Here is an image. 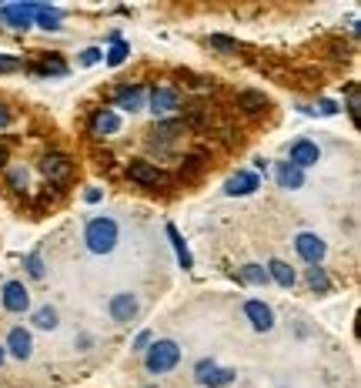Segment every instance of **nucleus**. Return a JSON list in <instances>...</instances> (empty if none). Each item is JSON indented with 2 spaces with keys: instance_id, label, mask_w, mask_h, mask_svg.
I'll return each mask as SVG.
<instances>
[{
  "instance_id": "35",
  "label": "nucleus",
  "mask_w": 361,
  "mask_h": 388,
  "mask_svg": "<svg viewBox=\"0 0 361 388\" xmlns=\"http://www.w3.org/2000/svg\"><path fill=\"white\" fill-rule=\"evenodd\" d=\"M0 165H7V151L0 148Z\"/></svg>"
},
{
  "instance_id": "19",
  "label": "nucleus",
  "mask_w": 361,
  "mask_h": 388,
  "mask_svg": "<svg viewBox=\"0 0 361 388\" xmlns=\"http://www.w3.org/2000/svg\"><path fill=\"white\" fill-rule=\"evenodd\" d=\"M60 11L57 7H47V4H37V14H34V20H37V24H41V27L44 30H57L60 27Z\"/></svg>"
},
{
  "instance_id": "8",
  "label": "nucleus",
  "mask_w": 361,
  "mask_h": 388,
  "mask_svg": "<svg viewBox=\"0 0 361 388\" xmlns=\"http://www.w3.org/2000/svg\"><path fill=\"white\" fill-rule=\"evenodd\" d=\"M318 161H321V151H318L315 141H304V137H301V141L291 144V165H295V167L304 171V167L318 165Z\"/></svg>"
},
{
  "instance_id": "9",
  "label": "nucleus",
  "mask_w": 361,
  "mask_h": 388,
  "mask_svg": "<svg viewBox=\"0 0 361 388\" xmlns=\"http://www.w3.org/2000/svg\"><path fill=\"white\" fill-rule=\"evenodd\" d=\"M180 107V97L174 88H154L150 90V111L154 114H171Z\"/></svg>"
},
{
  "instance_id": "18",
  "label": "nucleus",
  "mask_w": 361,
  "mask_h": 388,
  "mask_svg": "<svg viewBox=\"0 0 361 388\" xmlns=\"http://www.w3.org/2000/svg\"><path fill=\"white\" fill-rule=\"evenodd\" d=\"M268 278H274V282L281 284V288H291V284H295V268L274 258V261L268 265Z\"/></svg>"
},
{
  "instance_id": "11",
  "label": "nucleus",
  "mask_w": 361,
  "mask_h": 388,
  "mask_svg": "<svg viewBox=\"0 0 361 388\" xmlns=\"http://www.w3.org/2000/svg\"><path fill=\"white\" fill-rule=\"evenodd\" d=\"M71 171H74V167H71V161H67L64 154H47L44 158V174L54 181V184L71 181Z\"/></svg>"
},
{
  "instance_id": "37",
  "label": "nucleus",
  "mask_w": 361,
  "mask_h": 388,
  "mask_svg": "<svg viewBox=\"0 0 361 388\" xmlns=\"http://www.w3.org/2000/svg\"><path fill=\"white\" fill-rule=\"evenodd\" d=\"M148 388H154V385H148Z\"/></svg>"
},
{
  "instance_id": "4",
  "label": "nucleus",
  "mask_w": 361,
  "mask_h": 388,
  "mask_svg": "<svg viewBox=\"0 0 361 388\" xmlns=\"http://www.w3.org/2000/svg\"><path fill=\"white\" fill-rule=\"evenodd\" d=\"M34 14H37V4H7V7H0V17L14 30L34 27Z\"/></svg>"
},
{
  "instance_id": "5",
  "label": "nucleus",
  "mask_w": 361,
  "mask_h": 388,
  "mask_svg": "<svg viewBox=\"0 0 361 388\" xmlns=\"http://www.w3.org/2000/svg\"><path fill=\"white\" fill-rule=\"evenodd\" d=\"M0 298H3V308H7V312H14V314H20V312H27V308H30V295H27V288H24L20 282H7V284H3Z\"/></svg>"
},
{
  "instance_id": "31",
  "label": "nucleus",
  "mask_w": 361,
  "mask_h": 388,
  "mask_svg": "<svg viewBox=\"0 0 361 388\" xmlns=\"http://www.w3.org/2000/svg\"><path fill=\"white\" fill-rule=\"evenodd\" d=\"M348 111H351V118H358V88L348 90Z\"/></svg>"
},
{
  "instance_id": "24",
  "label": "nucleus",
  "mask_w": 361,
  "mask_h": 388,
  "mask_svg": "<svg viewBox=\"0 0 361 388\" xmlns=\"http://www.w3.org/2000/svg\"><path fill=\"white\" fill-rule=\"evenodd\" d=\"M308 284L315 288V291H328L331 288V282H328V275H325V268H308Z\"/></svg>"
},
{
  "instance_id": "15",
  "label": "nucleus",
  "mask_w": 361,
  "mask_h": 388,
  "mask_svg": "<svg viewBox=\"0 0 361 388\" xmlns=\"http://www.w3.org/2000/svg\"><path fill=\"white\" fill-rule=\"evenodd\" d=\"M114 104L118 107H124V111H141L144 107V88L141 84H134V88H120L118 90V97H114Z\"/></svg>"
},
{
  "instance_id": "29",
  "label": "nucleus",
  "mask_w": 361,
  "mask_h": 388,
  "mask_svg": "<svg viewBox=\"0 0 361 388\" xmlns=\"http://www.w3.org/2000/svg\"><path fill=\"white\" fill-rule=\"evenodd\" d=\"M97 60H101V50H97V47H87V50L80 54V64H84V67H90V64H97Z\"/></svg>"
},
{
  "instance_id": "20",
  "label": "nucleus",
  "mask_w": 361,
  "mask_h": 388,
  "mask_svg": "<svg viewBox=\"0 0 361 388\" xmlns=\"http://www.w3.org/2000/svg\"><path fill=\"white\" fill-rule=\"evenodd\" d=\"M238 104L244 107L248 114H257V111H264V107H268V97H264V94H257V90H241Z\"/></svg>"
},
{
  "instance_id": "16",
  "label": "nucleus",
  "mask_w": 361,
  "mask_h": 388,
  "mask_svg": "<svg viewBox=\"0 0 361 388\" xmlns=\"http://www.w3.org/2000/svg\"><path fill=\"white\" fill-rule=\"evenodd\" d=\"M278 184H281V188H288V191H295V188H301V184H304V171H301V167H295L291 161H285V165L278 167Z\"/></svg>"
},
{
  "instance_id": "21",
  "label": "nucleus",
  "mask_w": 361,
  "mask_h": 388,
  "mask_svg": "<svg viewBox=\"0 0 361 388\" xmlns=\"http://www.w3.org/2000/svg\"><path fill=\"white\" fill-rule=\"evenodd\" d=\"M167 238H171V244H174V251H178L180 268H191V251H187V244H184V238L178 235V228H174V224H167Z\"/></svg>"
},
{
  "instance_id": "34",
  "label": "nucleus",
  "mask_w": 361,
  "mask_h": 388,
  "mask_svg": "<svg viewBox=\"0 0 361 388\" xmlns=\"http://www.w3.org/2000/svg\"><path fill=\"white\" fill-rule=\"evenodd\" d=\"M7 120H10V114H7V111L0 107V127H7Z\"/></svg>"
},
{
  "instance_id": "26",
  "label": "nucleus",
  "mask_w": 361,
  "mask_h": 388,
  "mask_svg": "<svg viewBox=\"0 0 361 388\" xmlns=\"http://www.w3.org/2000/svg\"><path fill=\"white\" fill-rule=\"evenodd\" d=\"M211 47H218V50H227V54H234V50H238V41H231V37H221V34H214V37H211Z\"/></svg>"
},
{
  "instance_id": "7",
  "label": "nucleus",
  "mask_w": 361,
  "mask_h": 388,
  "mask_svg": "<svg viewBox=\"0 0 361 388\" xmlns=\"http://www.w3.org/2000/svg\"><path fill=\"white\" fill-rule=\"evenodd\" d=\"M127 178L137 181V184H144V188H157V184H164V174L157 171L154 165H148V161H131L127 165Z\"/></svg>"
},
{
  "instance_id": "14",
  "label": "nucleus",
  "mask_w": 361,
  "mask_h": 388,
  "mask_svg": "<svg viewBox=\"0 0 361 388\" xmlns=\"http://www.w3.org/2000/svg\"><path fill=\"white\" fill-rule=\"evenodd\" d=\"M244 314H248V321H251L257 331H268L271 325H274V314H271V308L264 301H248V305H244Z\"/></svg>"
},
{
  "instance_id": "1",
  "label": "nucleus",
  "mask_w": 361,
  "mask_h": 388,
  "mask_svg": "<svg viewBox=\"0 0 361 388\" xmlns=\"http://www.w3.org/2000/svg\"><path fill=\"white\" fill-rule=\"evenodd\" d=\"M84 241H87V248L94 254H111L114 244H118V224L111 218H94L87 224V231H84Z\"/></svg>"
},
{
  "instance_id": "3",
  "label": "nucleus",
  "mask_w": 361,
  "mask_h": 388,
  "mask_svg": "<svg viewBox=\"0 0 361 388\" xmlns=\"http://www.w3.org/2000/svg\"><path fill=\"white\" fill-rule=\"evenodd\" d=\"M194 375H197V382L204 388H221V385H231L234 382V368H218L214 361H197V368H194Z\"/></svg>"
},
{
  "instance_id": "25",
  "label": "nucleus",
  "mask_w": 361,
  "mask_h": 388,
  "mask_svg": "<svg viewBox=\"0 0 361 388\" xmlns=\"http://www.w3.org/2000/svg\"><path fill=\"white\" fill-rule=\"evenodd\" d=\"M127 54H131V47L124 44V41H114V47L107 50V64H111V67H118V64L127 60Z\"/></svg>"
},
{
  "instance_id": "10",
  "label": "nucleus",
  "mask_w": 361,
  "mask_h": 388,
  "mask_svg": "<svg viewBox=\"0 0 361 388\" xmlns=\"http://www.w3.org/2000/svg\"><path fill=\"white\" fill-rule=\"evenodd\" d=\"M118 131H120V118L111 107H101V111L90 118V134L104 137V134H118Z\"/></svg>"
},
{
  "instance_id": "12",
  "label": "nucleus",
  "mask_w": 361,
  "mask_h": 388,
  "mask_svg": "<svg viewBox=\"0 0 361 388\" xmlns=\"http://www.w3.org/2000/svg\"><path fill=\"white\" fill-rule=\"evenodd\" d=\"M134 314H137V298L131 291H120V295L111 298V318L114 321H131Z\"/></svg>"
},
{
  "instance_id": "2",
  "label": "nucleus",
  "mask_w": 361,
  "mask_h": 388,
  "mask_svg": "<svg viewBox=\"0 0 361 388\" xmlns=\"http://www.w3.org/2000/svg\"><path fill=\"white\" fill-rule=\"evenodd\" d=\"M178 361H180V348L171 338H161V342H154L148 348V372H154V375L171 372Z\"/></svg>"
},
{
  "instance_id": "17",
  "label": "nucleus",
  "mask_w": 361,
  "mask_h": 388,
  "mask_svg": "<svg viewBox=\"0 0 361 388\" xmlns=\"http://www.w3.org/2000/svg\"><path fill=\"white\" fill-rule=\"evenodd\" d=\"M7 348L14 352L17 359H30V331L14 328L10 335H7Z\"/></svg>"
},
{
  "instance_id": "32",
  "label": "nucleus",
  "mask_w": 361,
  "mask_h": 388,
  "mask_svg": "<svg viewBox=\"0 0 361 388\" xmlns=\"http://www.w3.org/2000/svg\"><path fill=\"white\" fill-rule=\"evenodd\" d=\"M148 345H150V331H141L134 338V352H148Z\"/></svg>"
},
{
  "instance_id": "27",
  "label": "nucleus",
  "mask_w": 361,
  "mask_h": 388,
  "mask_svg": "<svg viewBox=\"0 0 361 388\" xmlns=\"http://www.w3.org/2000/svg\"><path fill=\"white\" fill-rule=\"evenodd\" d=\"M27 268H30V275H34V278H44V261H41V254H30Z\"/></svg>"
},
{
  "instance_id": "13",
  "label": "nucleus",
  "mask_w": 361,
  "mask_h": 388,
  "mask_svg": "<svg viewBox=\"0 0 361 388\" xmlns=\"http://www.w3.org/2000/svg\"><path fill=\"white\" fill-rule=\"evenodd\" d=\"M261 184L257 181V174H251V171H238L234 178H227V184H225V191L231 194V198H244V194H251Z\"/></svg>"
},
{
  "instance_id": "33",
  "label": "nucleus",
  "mask_w": 361,
  "mask_h": 388,
  "mask_svg": "<svg viewBox=\"0 0 361 388\" xmlns=\"http://www.w3.org/2000/svg\"><path fill=\"white\" fill-rule=\"evenodd\" d=\"M318 111H321V114H334V111H338V107L331 104V101H321V104H318Z\"/></svg>"
},
{
  "instance_id": "30",
  "label": "nucleus",
  "mask_w": 361,
  "mask_h": 388,
  "mask_svg": "<svg viewBox=\"0 0 361 388\" xmlns=\"http://www.w3.org/2000/svg\"><path fill=\"white\" fill-rule=\"evenodd\" d=\"M10 181H14L17 188H27V171H24V167H14V171H10Z\"/></svg>"
},
{
  "instance_id": "28",
  "label": "nucleus",
  "mask_w": 361,
  "mask_h": 388,
  "mask_svg": "<svg viewBox=\"0 0 361 388\" xmlns=\"http://www.w3.org/2000/svg\"><path fill=\"white\" fill-rule=\"evenodd\" d=\"M24 67V60L20 57H7V54H0V71H20Z\"/></svg>"
},
{
  "instance_id": "23",
  "label": "nucleus",
  "mask_w": 361,
  "mask_h": 388,
  "mask_svg": "<svg viewBox=\"0 0 361 388\" xmlns=\"http://www.w3.org/2000/svg\"><path fill=\"white\" fill-rule=\"evenodd\" d=\"M34 325H37V328H54V325H57V312H54L50 305L37 308V312H34Z\"/></svg>"
},
{
  "instance_id": "36",
  "label": "nucleus",
  "mask_w": 361,
  "mask_h": 388,
  "mask_svg": "<svg viewBox=\"0 0 361 388\" xmlns=\"http://www.w3.org/2000/svg\"><path fill=\"white\" fill-rule=\"evenodd\" d=\"M3 359H7V352H3V345H0V365H3Z\"/></svg>"
},
{
  "instance_id": "6",
  "label": "nucleus",
  "mask_w": 361,
  "mask_h": 388,
  "mask_svg": "<svg viewBox=\"0 0 361 388\" xmlns=\"http://www.w3.org/2000/svg\"><path fill=\"white\" fill-rule=\"evenodd\" d=\"M295 248L311 265H321V258H325V241L318 238V235H311V231H301L298 238H295Z\"/></svg>"
},
{
  "instance_id": "22",
  "label": "nucleus",
  "mask_w": 361,
  "mask_h": 388,
  "mask_svg": "<svg viewBox=\"0 0 361 388\" xmlns=\"http://www.w3.org/2000/svg\"><path fill=\"white\" fill-rule=\"evenodd\" d=\"M241 278L248 284H268V268H261V265H244V268H241Z\"/></svg>"
}]
</instances>
